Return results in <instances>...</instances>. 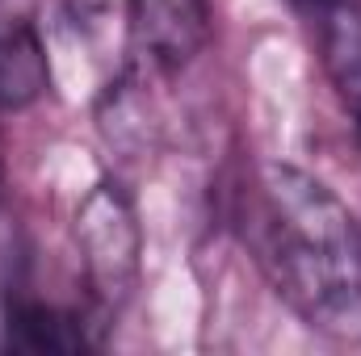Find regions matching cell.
Instances as JSON below:
<instances>
[{
    "label": "cell",
    "mask_w": 361,
    "mask_h": 356,
    "mask_svg": "<svg viewBox=\"0 0 361 356\" xmlns=\"http://www.w3.org/2000/svg\"><path fill=\"white\" fill-rule=\"evenodd\" d=\"M235 227L273 293L311 331L361 344V222L324 180L261 160L235 193Z\"/></svg>",
    "instance_id": "1"
},
{
    "label": "cell",
    "mask_w": 361,
    "mask_h": 356,
    "mask_svg": "<svg viewBox=\"0 0 361 356\" xmlns=\"http://www.w3.org/2000/svg\"><path fill=\"white\" fill-rule=\"evenodd\" d=\"M76 243L92 285V302L114 314L139 285V222L118 184H97L80 201Z\"/></svg>",
    "instance_id": "2"
},
{
    "label": "cell",
    "mask_w": 361,
    "mask_h": 356,
    "mask_svg": "<svg viewBox=\"0 0 361 356\" xmlns=\"http://www.w3.org/2000/svg\"><path fill=\"white\" fill-rule=\"evenodd\" d=\"M130 46L156 72H180L210 42V0H126Z\"/></svg>",
    "instance_id": "3"
},
{
    "label": "cell",
    "mask_w": 361,
    "mask_h": 356,
    "mask_svg": "<svg viewBox=\"0 0 361 356\" xmlns=\"http://www.w3.org/2000/svg\"><path fill=\"white\" fill-rule=\"evenodd\" d=\"M47 89H51V63L34 21L0 8V113L30 109Z\"/></svg>",
    "instance_id": "4"
},
{
    "label": "cell",
    "mask_w": 361,
    "mask_h": 356,
    "mask_svg": "<svg viewBox=\"0 0 361 356\" xmlns=\"http://www.w3.org/2000/svg\"><path fill=\"white\" fill-rule=\"evenodd\" d=\"M4 344L17 352H80L92 344V336L76 310L17 293L4 306Z\"/></svg>",
    "instance_id": "5"
},
{
    "label": "cell",
    "mask_w": 361,
    "mask_h": 356,
    "mask_svg": "<svg viewBox=\"0 0 361 356\" xmlns=\"http://www.w3.org/2000/svg\"><path fill=\"white\" fill-rule=\"evenodd\" d=\"M324 68L345 109L361 105V0H332L324 21Z\"/></svg>",
    "instance_id": "6"
},
{
    "label": "cell",
    "mask_w": 361,
    "mask_h": 356,
    "mask_svg": "<svg viewBox=\"0 0 361 356\" xmlns=\"http://www.w3.org/2000/svg\"><path fill=\"white\" fill-rule=\"evenodd\" d=\"M0 184H4V160H0Z\"/></svg>",
    "instance_id": "7"
}]
</instances>
